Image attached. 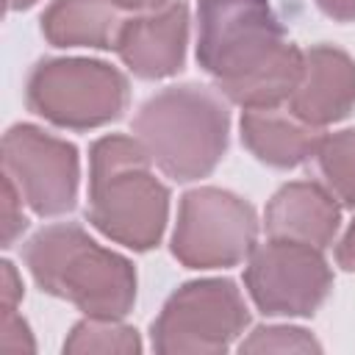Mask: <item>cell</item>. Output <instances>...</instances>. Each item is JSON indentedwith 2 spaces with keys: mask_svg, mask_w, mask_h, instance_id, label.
<instances>
[{
  "mask_svg": "<svg viewBox=\"0 0 355 355\" xmlns=\"http://www.w3.org/2000/svg\"><path fill=\"white\" fill-rule=\"evenodd\" d=\"M241 352H319L322 344L302 327H258L247 341L239 344Z\"/></svg>",
  "mask_w": 355,
  "mask_h": 355,
  "instance_id": "e0dca14e",
  "label": "cell"
},
{
  "mask_svg": "<svg viewBox=\"0 0 355 355\" xmlns=\"http://www.w3.org/2000/svg\"><path fill=\"white\" fill-rule=\"evenodd\" d=\"M197 61L241 108L288 103L302 50L286 42L269 0H197Z\"/></svg>",
  "mask_w": 355,
  "mask_h": 355,
  "instance_id": "6da1fadb",
  "label": "cell"
},
{
  "mask_svg": "<svg viewBox=\"0 0 355 355\" xmlns=\"http://www.w3.org/2000/svg\"><path fill=\"white\" fill-rule=\"evenodd\" d=\"M64 352H141V341L139 333L119 324V319L86 316L67 336Z\"/></svg>",
  "mask_w": 355,
  "mask_h": 355,
  "instance_id": "2e32d148",
  "label": "cell"
},
{
  "mask_svg": "<svg viewBox=\"0 0 355 355\" xmlns=\"http://www.w3.org/2000/svg\"><path fill=\"white\" fill-rule=\"evenodd\" d=\"M258 219L233 191L202 186L180 197L172 255L189 269H227L252 255Z\"/></svg>",
  "mask_w": 355,
  "mask_h": 355,
  "instance_id": "8992f818",
  "label": "cell"
},
{
  "mask_svg": "<svg viewBox=\"0 0 355 355\" xmlns=\"http://www.w3.org/2000/svg\"><path fill=\"white\" fill-rule=\"evenodd\" d=\"M241 141L266 166L291 169L316 153L322 139L319 128L297 119L291 111L280 108H244L241 114Z\"/></svg>",
  "mask_w": 355,
  "mask_h": 355,
  "instance_id": "4fadbf2b",
  "label": "cell"
},
{
  "mask_svg": "<svg viewBox=\"0 0 355 355\" xmlns=\"http://www.w3.org/2000/svg\"><path fill=\"white\" fill-rule=\"evenodd\" d=\"M316 6L336 22H355V0H316Z\"/></svg>",
  "mask_w": 355,
  "mask_h": 355,
  "instance_id": "44dd1931",
  "label": "cell"
},
{
  "mask_svg": "<svg viewBox=\"0 0 355 355\" xmlns=\"http://www.w3.org/2000/svg\"><path fill=\"white\" fill-rule=\"evenodd\" d=\"M355 108V58L333 44H313L302 53V75L288 97V111L313 125L344 119Z\"/></svg>",
  "mask_w": 355,
  "mask_h": 355,
  "instance_id": "8fae6325",
  "label": "cell"
},
{
  "mask_svg": "<svg viewBox=\"0 0 355 355\" xmlns=\"http://www.w3.org/2000/svg\"><path fill=\"white\" fill-rule=\"evenodd\" d=\"M0 347L8 352H22V349H33V338L28 330V322L22 316H17V308L3 311V330H0Z\"/></svg>",
  "mask_w": 355,
  "mask_h": 355,
  "instance_id": "d6986e66",
  "label": "cell"
},
{
  "mask_svg": "<svg viewBox=\"0 0 355 355\" xmlns=\"http://www.w3.org/2000/svg\"><path fill=\"white\" fill-rule=\"evenodd\" d=\"M186 42L189 8L183 0H172L150 14L122 19L114 50L133 75L158 80L183 69Z\"/></svg>",
  "mask_w": 355,
  "mask_h": 355,
  "instance_id": "30bf717a",
  "label": "cell"
},
{
  "mask_svg": "<svg viewBox=\"0 0 355 355\" xmlns=\"http://www.w3.org/2000/svg\"><path fill=\"white\" fill-rule=\"evenodd\" d=\"M3 175L39 216H58L75 208L80 161L75 144L33 125H14L3 136Z\"/></svg>",
  "mask_w": 355,
  "mask_h": 355,
  "instance_id": "9c48e42d",
  "label": "cell"
},
{
  "mask_svg": "<svg viewBox=\"0 0 355 355\" xmlns=\"http://www.w3.org/2000/svg\"><path fill=\"white\" fill-rule=\"evenodd\" d=\"M116 11L111 0H53L42 14V33L53 47L108 50L122 25Z\"/></svg>",
  "mask_w": 355,
  "mask_h": 355,
  "instance_id": "5bb4252c",
  "label": "cell"
},
{
  "mask_svg": "<svg viewBox=\"0 0 355 355\" xmlns=\"http://www.w3.org/2000/svg\"><path fill=\"white\" fill-rule=\"evenodd\" d=\"M336 261H338L341 269L355 272V222L347 227L344 239L338 241V247H336Z\"/></svg>",
  "mask_w": 355,
  "mask_h": 355,
  "instance_id": "7402d4cb",
  "label": "cell"
},
{
  "mask_svg": "<svg viewBox=\"0 0 355 355\" xmlns=\"http://www.w3.org/2000/svg\"><path fill=\"white\" fill-rule=\"evenodd\" d=\"M341 222V208L327 186H319L313 180H294L275 191V197L266 205V233L272 239L286 241H302L311 247L324 250Z\"/></svg>",
  "mask_w": 355,
  "mask_h": 355,
  "instance_id": "7c38bea8",
  "label": "cell"
},
{
  "mask_svg": "<svg viewBox=\"0 0 355 355\" xmlns=\"http://www.w3.org/2000/svg\"><path fill=\"white\" fill-rule=\"evenodd\" d=\"M19 202H22V197H19L17 186L11 183V178L3 175V247H11L14 239H17V236L25 230V225H28L25 216H22V211H17Z\"/></svg>",
  "mask_w": 355,
  "mask_h": 355,
  "instance_id": "ac0fdd59",
  "label": "cell"
},
{
  "mask_svg": "<svg viewBox=\"0 0 355 355\" xmlns=\"http://www.w3.org/2000/svg\"><path fill=\"white\" fill-rule=\"evenodd\" d=\"M250 313L236 283L222 277L180 286L153 322V349L161 355L225 352L247 327Z\"/></svg>",
  "mask_w": 355,
  "mask_h": 355,
  "instance_id": "52a82bcc",
  "label": "cell"
},
{
  "mask_svg": "<svg viewBox=\"0 0 355 355\" xmlns=\"http://www.w3.org/2000/svg\"><path fill=\"white\" fill-rule=\"evenodd\" d=\"M244 286L266 316H311L333 288V272L319 247L272 239L252 250Z\"/></svg>",
  "mask_w": 355,
  "mask_h": 355,
  "instance_id": "ba28073f",
  "label": "cell"
},
{
  "mask_svg": "<svg viewBox=\"0 0 355 355\" xmlns=\"http://www.w3.org/2000/svg\"><path fill=\"white\" fill-rule=\"evenodd\" d=\"M111 3L125 11H155V8L166 6L169 0H111Z\"/></svg>",
  "mask_w": 355,
  "mask_h": 355,
  "instance_id": "603a6c76",
  "label": "cell"
},
{
  "mask_svg": "<svg viewBox=\"0 0 355 355\" xmlns=\"http://www.w3.org/2000/svg\"><path fill=\"white\" fill-rule=\"evenodd\" d=\"M136 136L111 133L89 150V222L116 244L153 250L166 227L169 189Z\"/></svg>",
  "mask_w": 355,
  "mask_h": 355,
  "instance_id": "7a4b0ae2",
  "label": "cell"
},
{
  "mask_svg": "<svg viewBox=\"0 0 355 355\" xmlns=\"http://www.w3.org/2000/svg\"><path fill=\"white\" fill-rule=\"evenodd\" d=\"M28 108L69 130L103 128L128 105V78L94 58H44L25 83Z\"/></svg>",
  "mask_w": 355,
  "mask_h": 355,
  "instance_id": "5b68a950",
  "label": "cell"
},
{
  "mask_svg": "<svg viewBox=\"0 0 355 355\" xmlns=\"http://www.w3.org/2000/svg\"><path fill=\"white\" fill-rule=\"evenodd\" d=\"M22 297V283L8 261H3V311L17 308V300Z\"/></svg>",
  "mask_w": 355,
  "mask_h": 355,
  "instance_id": "ffe728a7",
  "label": "cell"
},
{
  "mask_svg": "<svg viewBox=\"0 0 355 355\" xmlns=\"http://www.w3.org/2000/svg\"><path fill=\"white\" fill-rule=\"evenodd\" d=\"M36 286L94 319H122L136 302V269L78 225H50L25 244Z\"/></svg>",
  "mask_w": 355,
  "mask_h": 355,
  "instance_id": "3957f363",
  "label": "cell"
},
{
  "mask_svg": "<svg viewBox=\"0 0 355 355\" xmlns=\"http://www.w3.org/2000/svg\"><path fill=\"white\" fill-rule=\"evenodd\" d=\"M36 0H6V8L8 11H22V8H31Z\"/></svg>",
  "mask_w": 355,
  "mask_h": 355,
  "instance_id": "cb8c5ba5",
  "label": "cell"
},
{
  "mask_svg": "<svg viewBox=\"0 0 355 355\" xmlns=\"http://www.w3.org/2000/svg\"><path fill=\"white\" fill-rule=\"evenodd\" d=\"M230 116L216 92L183 83L153 94L133 119V136L172 180L189 183L216 169L227 150Z\"/></svg>",
  "mask_w": 355,
  "mask_h": 355,
  "instance_id": "277c9868",
  "label": "cell"
},
{
  "mask_svg": "<svg viewBox=\"0 0 355 355\" xmlns=\"http://www.w3.org/2000/svg\"><path fill=\"white\" fill-rule=\"evenodd\" d=\"M313 158L330 194L341 200V205L355 208V128L324 133Z\"/></svg>",
  "mask_w": 355,
  "mask_h": 355,
  "instance_id": "9a60e30c",
  "label": "cell"
}]
</instances>
